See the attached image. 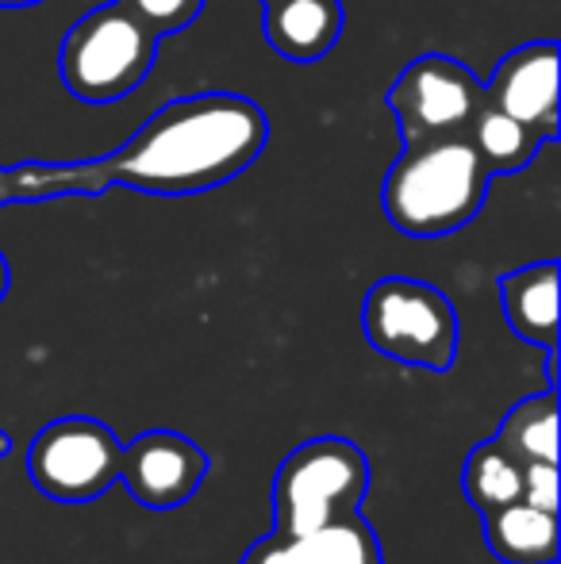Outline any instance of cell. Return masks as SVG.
<instances>
[{
  "label": "cell",
  "instance_id": "7",
  "mask_svg": "<svg viewBox=\"0 0 561 564\" xmlns=\"http://www.w3.org/2000/svg\"><path fill=\"white\" fill-rule=\"evenodd\" d=\"M485 105V82H477L473 69L450 54H420L389 85L400 142L465 134Z\"/></svg>",
  "mask_w": 561,
  "mask_h": 564
},
{
  "label": "cell",
  "instance_id": "10",
  "mask_svg": "<svg viewBox=\"0 0 561 564\" xmlns=\"http://www.w3.org/2000/svg\"><path fill=\"white\" fill-rule=\"evenodd\" d=\"M239 564H385L381 538L354 511L315 530H278L258 538Z\"/></svg>",
  "mask_w": 561,
  "mask_h": 564
},
{
  "label": "cell",
  "instance_id": "3",
  "mask_svg": "<svg viewBox=\"0 0 561 564\" xmlns=\"http://www.w3.org/2000/svg\"><path fill=\"white\" fill-rule=\"evenodd\" d=\"M158 35L120 0L93 8L58 46V77L82 105H116L147 82Z\"/></svg>",
  "mask_w": 561,
  "mask_h": 564
},
{
  "label": "cell",
  "instance_id": "14",
  "mask_svg": "<svg viewBox=\"0 0 561 564\" xmlns=\"http://www.w3.org/2000/svg\"><path fill=\"white\" fill-rule=\"evenodd\" d=\"M485 545L504 564H554L558 561V511L535 503H508L481 514Z\"/></svg>",
  "mask_w": 561,
  "mask_h": 564
},
{
  "label": "cell",
  "instance_id": "1",
  "mask_svg": "<svg viewBox=\"0 0 561 564\" xmlns=\"http://www.w3.org/2000/svg\"><path fill=\"white\" fill-rule=\"evenodd\" d=\"M270 119L235 93H201L170 100L123 142L93 177L97 193L108 181L150 196H193L235 181L262 158Z\"/></svg>",
  "mask_w": 561,
  "mask_h": 564
},
{
  "label": "cell",
  "instance_id": "18",
  "mask_svg": "<svg viewBox=\"0 0 561 564\" xmlns=\"http://www.w3.org/2000/svg\"><path fill=\"white\" fill-rule=\"evenodd\" d=\"M8 289H12V269H8V258L0 253V304H4Z\"/></svg>",
  "mask_w": 561,
  "mask_h": 564
},
{
  "label": "cell",
  "instance_id": "6",
  "mask_svg": "<svg viewBox=\"0 0 561 564\" xmlns=\"http://www.w3.org/2000/svg\"><path fill=\"white\" fill-rule=\"evenodd\" d=\"M123 442L93 415H62L28 446V476L54 503H93L120 484Z\"/></svg>",
  "mask_w": 561,
  "mask_h": 564
},
{
  "label": "cell",
  "instance_id": "4",
  "mask_svg": "<svg viewBox=\"0 0 561 564\" xmlns=\"http://www.w3.org/2000/svg\"><path fill=\"white\" fill-rule=\"evenodd\" d=\"M369 491V457L358 442L323 434L300 442L273 473V527L315 530L362 511Z\"/></svg>",
  "mask_w": 561,
  "mask_h": 564
},
{
  "label": "cell",
  "instance_id": "20",
  "mask_svg": "<svg viewBox=\"0 0 561 564\" xmlns=\"http://www.w3.org/2000/svg\"><path fill=\"white\" fill-rule=\"evenodd\" d=\"M12 446H15V442H12V434H8V431H0V457H8V453H12Z\"/></svg>",
  "mask_w": 561,
  "mask_h": 564
},
{
  "label": "cell",
  "instance_id": "19",
  "mask_svg": "<svg viewBox=\"0 0 561 564\" xmlns=\"http://www.w3.org/2000/svg\"><path fill=\"white\" fill-rule=\"evenodd\" d=\"M43 4V0H0V8H35Z\"/></svg>",
  "mask_w": 561,
  "mask_h": 564
},
{
  "label": "cell",
  "instance_id": "21",
  "mask_svg": "<svg viewBox=\"0 0 561 564\" xmlns=\"http://www.w3.org/2000/svg\"><path fill=\"white\" fill-rule=\"evenodd\" d=\"M262 4H266V0H262Z\"/></svg>",
  "mask_w": 561,
  "mask_h": 564
},
{
  "label": "cell",
  "instance_id": "15",
  "mask_svg": "<svg viewBox=\"0 0 561 564\" xmlns=\"http://www.w3.org/2000/svg\"><path fill=\"white\" fill-rule=\"evenodd\" d=\"M493 438L524 468L558 465V388H542L539 395L519 400Z\"/></svg>",
  "mask_w": 561,
  "mask_h": 564
},
{
  "label": "cell",
  "instance_id": "2",
  "mask_svg": "<svg viewBox=\"0 0 561 564\" xmlns=\"http://www.w3.org/2000/svg\"><path fill=\"white\" fill-rule=\"evenodd\" d=\"M493 173L470 134L404 142L381 188L389 224L408 238H446L481 216Z\"/></svg>",
  "mask_w": 561,
  "mask_h": 564
},
{
  "label": "cell",
  "instance_id": "5",
  "mask_svg": "<svg viewBox=\"0 0 561 564\" xmlns=\"http://www.w3.org/2000/svg\"><path fill=\"white\" fill-rule=\"evenodd\" d=\"M362 335L389 361L446 372L457 357V312L434 284L385 276L362 300Z\"/></svg>",
  "mask_w": 561,
  "mask_h": 564
},
{
  "label": "cell",
  "instance_id": "11",
  "mask_svg": "<svg viewBox=\"0 0 561 564\" xmlns=\"http://www.w3.org/2000/svg\"><path fill=\"white\" fill-rule=\"evenodd\" d=\"M462 491L477 514L508 503H535L542 511H558V465L524 468L511 453H504L500 442L485 438L465 457Z\"/></svg>",
  "mask_w": 561,
  "mask_h": 564
},
{
  "label": "cell",
  "instance_id": "13",
  "mask_svg": "<svg viewBox=\"0 0 561 564\" xmlns=\"http://www.w3.org/2000/svg\"><path fill=\"white\" fill-rule=\"evenodd\" d=\"M266 43L289 62H320L343 35L338 0H266Z\"/></svg>",
  "mask_w": 561,
  "mask_h": 564
},
{
  "label": "cell",
  "instance_id": "9",
  "mask_svg": "<svg viewBox=\"0 0 561 564\" xmlns=\"http://www.w3.org/2000/svg\"><path fill=\"white\" fill-rule=\"evenodd\" d=\"M558 69L561 51L550 39L524 43L504 54L500 66L485 82V100L496 112L531 127L542 142L558 139Z\"/></svg>",
  "mask_w": 561,
  "mask_h": 564
},
{
  "label": "cell",
  "instance_id": "8",
  "mask_svg": "<svg viewBox=\"0 0 561 564\" xmlns=\"http://www.w3.org/2000/svg\"><path fill=\"white\" fill-rule=\"evenodd\" d=\"M212 460L188 434L147 431L120 457V484L147 511H173L201 491Z\"/></svg>",
  "mask_w": 561,
  "mask_h": 564
},
{
  "label": "cell",
  "instance_id": "12",
  "mask_svg": "<svg viewBox=\"0 0 561 564\" xmlns=\"http://www.w3.org/2000/svg\"><path fill=\"white\" fill-rule=\"evenodd\" d=\"M496 289L511 335L539 346L542 354H558V261L511 269L496 281Z\"/></svg>",
  "mask_w": 561,
  "mask_h": 564
},
{
  "label": "cell",
  "instance_id": "17",
  "mask_svg": "<svg viewBox=\"0 0 561 564\" xmlns=\"http://www.w3.org/2000/svg\"><path fill=\"white\" fill-rule=\"evenodd\" d=\"M120 4L131 15H139L158 39H165V35H177L181 28H188L204 12L208 0H120Z\"/></svg>",
  "mask_w": 561,
  "mask_h": 564
},
{
  "label": "cell",
  "instance_id": "16",
  "mask_svg": "<svg viewBox=\"0 0 561 564\" xmlns=\"http://www.w3.org/2000/svg\"><path fill=\"white\" fill-rule=\"evenodd\" d=\"M465 134H470L473 150L481 154V162H485V170L493 173V177H508V173L527 170L542 147V139L531 131V127H524L519 119L496 112L493 105L481 108Z\"/></svg>",
  "mask_w": 561,
  "mask_h": 564
}]
</instances>
